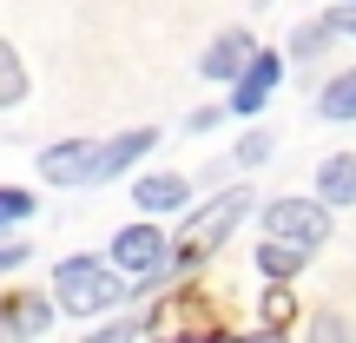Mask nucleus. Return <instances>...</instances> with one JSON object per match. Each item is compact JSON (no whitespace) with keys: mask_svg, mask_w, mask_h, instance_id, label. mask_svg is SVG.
<instances>
[{"mask_svg":"<svg viewBox=\"0 0 356 343\" xmlns=\"http://www.w3.org/2000/svg\"><path fill=\"white\" fill-rule=\"evenodd\" d=\"M113 264L126 271V278L159 284V278L172 271V244H165V231H159V225H126V231H113Z\"/></svg>","mask_w":356,"mask_h":343,"instance_id":"20e7f679","label":"nucleus"},{"mask_svg":"<svg viewBox=\"0 0 356 343\" xmlns=\"http://www.w3.org/2000/svg\"><path fill=\"white\" fill-rule=\"evenodd\" d=\"M317 113L323 119H356V66H350V73H337V79H323Z\"/></svg>","mask_w":356,"mask_h":343,"instance_id":"ddd939ff","label":"nucleus"},{"mask_svg":"<svg viewBox=\"0 0 356 343\" xmlns=\"http://www.w3.org/2000/svg\"><path fill=\"white\" fill-rule=\"evenodd\" d=\"M330 26H337V33H350V40H356V0H343V7L330 13Z\"/></svg>","mask_w":356,"mask_h":343,"instance_id":"412c9836","label":"nucleus"},{"mask_svg":"<svg viewBox=\"0 0 356 343\" xmlns=\"http://www.w3.org/2000/svg\"><path fill=\"white\" fill-rule=\"evenodd\" d=\"M330 33H337V26H330V20H310V26H304V33H297V47H291V53H297V60H317V53H323V47H330Z\"/></svg>","mask_w":356,"mask_h":343,"instance_id":"a211bd4d","label":"nucleus"},{"mask_svg":"<svg viewBox=\"0 0 356 343\" xmlns=\"http://www.w3.org/2000/svg\"><path fill=\"white\" fill-rule=\"evenodd\" d=\"M20 99H26V66H20V53L0 40V113H7V106H20Z\"/></svg>","mask_w":356,"mask_h":343,"instance_id":"2eb2a0df","label":"nucleus"},{"mask_svg":"<svg viewBox=\"0 0 356 343\" xmlns=\"http://www.w3.org/2000/svg\"><path fill=\"white\" fill-rule=\"evenodd\" d=\"M26 264V244H0V271H20Z\"/></svg>","mask_w":356,"mask_h":343,"instance_id":"4be33fe9","label":"nucleus"},{"mask_svg":"<svg viewBox=\"0 0 356 343\" xmlns=\"http://www.w3.org/2000/svg\"><path fill=\"white\" fill-rule=\"evenodd\" d=\"M26 218H33V191L0 185V231H7V225H26Z\"/></svg>","mask_w":356,"mask_h":343,"instance_id":"f3484780","label":"nucleus"},{"mask_svg":"<svg viewBox=\"0 0 356 343\" xmlns=\"http://www.w3.org/2000/svg\"><path fill=\"white\" fill-rule=\"evenodd\" d=\"M152 139H159L152 126H132V132H119V139H99V145H92V166H86V185H99V178L139 166V159L152 152Z\"/></svg>","mask_w":356,"mask_h":343,"instance_id":"0eeeda50","label":"nucleus"},{"mask_svg":"<svg viewBox=\"0 0 356 343\" xmlns=\"http://www.w3.org/2000/svg\"><path fill=\"white\" fill-rule=\"evenodd\" d=\"M264 238L317 257L323 238H330V205L323 198H277V205H264Z\"/></svg>","mask_w":356,"mask_h":343,"instance_id":"7ed1b4c3","label":"nucleus"},{"mask_svg":"<svg viewBox=\"0 0 356 343\" xmlns=\"http://www.w3.org/2000/svg\"><path fill=\"white\" fill-rule=\"evenodd\" d=\"M145 330L152 337H218L225 317H218V304L204 291H178V297H165V304L145 317Z\"/></svg>","mask_w":356,"mask_h":343,"instance_id":"39448f33","label":"nucleus"},{"mask_svg":"<svg viewBox=\"0 0 356 343\" xmlns=\"http://www.w3.org/2000/svg\"><path fill=\"white\" fill-rule=\"evenodd\" d=\"M251 212V191L244 185H231L225 198H211L204 212H191L185 218V231H178V244H172V271H191V264H204V257L218 251V244L238 231V218Z\"/></svg>","mask_w":356,"mask_h":343,"instance_id":"f03ea898","label":"nucleus"},{"mask_svg":"<svg viewBox=\"0 0 356 343\" xmlns=\"http://www.w3.org/2000/svg\"><path fill=\"white\" fill-rule=\"evenodd\" d=\"M270 159V132H251V139L238 145V166H264Z\"/></svg>","mask_w":356,"mask_h":343,"instance_id":"6ab92c4d","label":"nucleus"},{"mask_svg":"<svg viewBox=\"0 0 356 343\" xmlns=\"http://www.w3.org/2000/svg\"><path fill=\"white\" fill-rule=\"evenodd\" d=\"M304 264H310V257H304V251H291V244H270V238L257 244V271H264V278H284V284H291Z\"/></svg>","mask_w":356,"mask_h":343,"instance_id":"4468645a","label":"nucleus"},{"mask_svg":"<svg viewBox=\"0 0 356 343\" xmlns=\"http://www.w3.org/2000/svg\"><path fill=\"white\" fill-rule=\"evenodd\" d=\"M317 198L323 205H356V152H330L317 166Z\"/></svg>","mask_w":356,"mask_h":343,"instance_id":"f8f14e48","label":"nucleus"},{"mask_svg":"<svg viewBox=\"0 0 356 343\" xmlns=\"http://www.w3.org/2000/svg\"><path fill=\"white\" fill-rule=\"evenodd\" d=\"M264 330H291V291H284V278H270V291H264Z\"/></svg>","mask_w":356,"mask_h":343,"instance_id":"dca6fc26","label":"nucleus"},{"mask_svg":"<svg viewBox=\"0 0 356 343\" xmlns=\"http://www.w3.org/2000/svg\"><path fill=\"white\" fill-rule=\"evenodd\" d=\"M47 324H53L47 297H7V304H0V337H40Z\"/></svg>","mask_w":356,"mask_h":343,"instance_id":"9b49d317","label":"nucleus"},{"mask_svg":"<svg viewBox=\"0 0 356 343\" xmlns=\"http://www.w3.org/2000/svg\"><path fill=\"white\" fill-rule=\"evenodd\" d=\"M132 330H145V324H106V330H92V343H126Z\"/></svg>","mask_w":356,"mask_h":343,"instance_id":"aec40b11","label":"nucleus"},{"mask_svg":"<svg viewBox=\"0 0 356 343\" xmlns=\"http://www.w3.org/2000/svg\"><path fill=\"white\" fill-rule=\"evenodd\" d=\"M251 53H257V47H251V33H244V26H231V33H218L211 47H204V60H198V66H204V79H238Z\"/></svg>","mask_w":356,"mask_h":343,"instance_id":"1a4fd4ad","label":"nucleus"},{"mask_svg":"<svg viewBox=\"0 0 356 343\" xmlns=\"http://www.w3.org/2000/svg\"><path fill=\"white\" fill-rule=\"evenodd\" d=\"M53 297H60V310H73V317H99V310L126 304V271L113 264V257H66L60 271H53Z\"/></svg>","mask_w":356,"mask_h":343,"instance_id":"f257e3e1","label":"nucleus"},{"mask_svg":"<svg viewBox=\"0 0 356 343\" xmlns=\"http://www.w3.org/2000/svg\"><path fill=\"white\" fill-rule=\"evenodd\" d=\"M92 145H99V139H66V145H47V152H40V178H53V185H86Z\"/></svg>","mask_w":356,"mask_h":343,"instance_id":"6e6552de","label":"nucleus"},{"mask_svg":"<svg viewBox=\"0 0 356 343\" xmlns=\"http://www.w3.org/2000/svg\"><path fill=\"white\" fill-rule=\"evenodd\" d=\"M277 86H284V53L277 47H257L251 60H244V73L231 79V113H238V119H257Z\"/></svg>","mask_w":356,"mask_h":343,"instance_id":"423d86ee","label":"nucleus"},{"mask_svg":"<svg viewBox=\"0 0 356 343\" xmlns=\"http://www.w3.org/2000/svg\"><path fill=\"white\" fill-rule=\"evenodd\" d=\"M132 198H139L145 218H159V212H185V205H191V185H185L178 172H152V178L132 185Z\"/></svg>","mask_w":356,"mask_h":343,"instance_id":"9d476101","label":"nucleus"}]
</instances>
